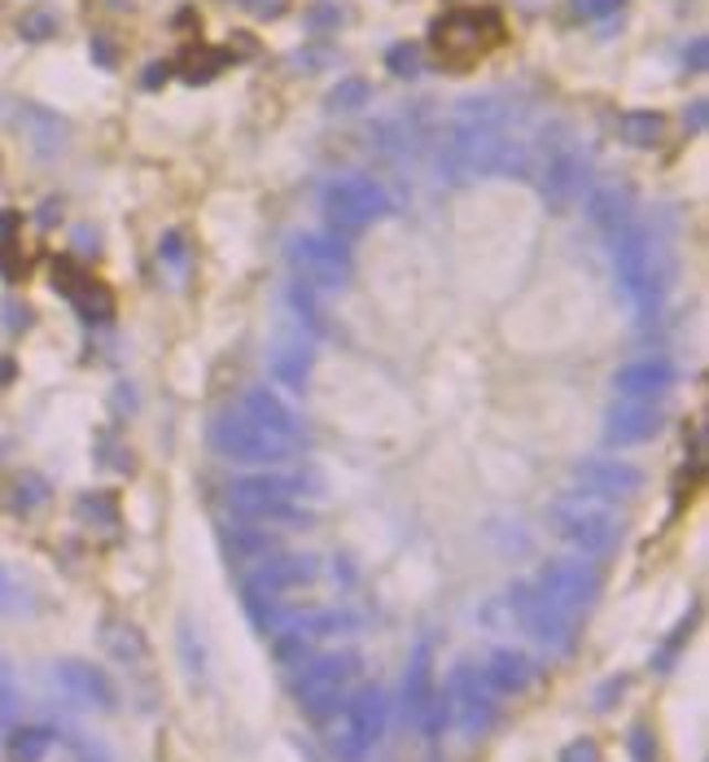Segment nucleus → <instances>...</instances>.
I'll return each mask as SVG.
<instances>
[{
    "mask_svg": "<svg viewBox=\"0 0 709 762\" xmlns=\"http://www.w3.org/2000/svg\"><path fill=\"white\" fill-rule=\"evenodd\" d=\"M539 140L517 110L490 93L465 97L438 136V176L465 184L477 176H530Z\"/></svg>",
    "mask_w": 709,
    "mask_h": 762,
    "instance_id": "1",
    "label": "nucleus"
},
{
    "mask_svg": "<svg viewBox=\"0 0 709 762\" xmlns=\"http://www.w3.org/2000/svg\"><path fill=\"white\" fill-rule=\"evenodd\" d=\"M609 246H613L617 281L631 294V303L639 311H657L662 298H666V289H670V254L662 246V237L648 224L631 220L626 229H617L609 237Z\"/></svg>",
    "mask_w": 709,
    "mask_h": 762,
    "instance_id": "2",
    "label": "nucleus"
},
{
    "mask_svg": "<svg viewBox=\"0 0 709 762\" xmlns=\"http://www.w3.org/2000/svg\"><path fill=\"white\" fill-rule=\"evenodd\" d=\"M303 496H320L316 478L307 474H258L236 478L229 487V508L245 521H276V526H311V512L303 508Z\"/></svg>",
    "mask_w": 709,
    "mask_h": 762,
    "instance_id": "3",
    "label": "nucleus"
},
{
    "mask_svg": "<svg viewBox=\"0 0 709 762\" xmlns=\"http://www.w3.org/2000/svg\"><path fill=\"white\" fill-rule=\"evenodd\" d=\"M548 521H552V530H557L570 548H579V552H588V557L613 552L617 539H622V512L613 508V500H600V496H588V491H565V496H557V500L548 505Z\"/></svg>",
    "mask_w": 709,
    "mask_h": 762,
    "instance_id": "4",
    "label": "nucleus"
},
{
    "mask_svg": "<svg viewBox=\"0 0 709 762\" xmlns=\"http://www.w3.org/2000/svg\"><path fill=\"white\" fill-rule=\"evenodd\" d=\"M504 40V18L495 9H452L430 27V49L443 66L469 71Z\"/></svg>",
    "mask_w": 709,
    "mask_h": 762,
    "instance_id": "5",
    "label": "nucleus"
},
{
    "mask_svg": "<svg viewBox=\"0 0 709 762\" xmlns=\"http://www.w3.org/2000/svg\"><path fill=\"white\" fill-rule=\"evenodd\" d=\"M320 207H325L329 233L338 242H347V237L372 229L377 220L390 215V193L372 176H334L320 193Z\"/></svg>",
    "mask_w": 709,
    "mask_h": 762,
    "instance_id": "6",
    "label": "nucleus"
},
{
    "mask_svg": "<svg viewBox=\"0 0 709 762\" xmlns=\"http://www.w3.org/2000/svg\"><path fill=\"white\" fill-rule=\"evenodd\" d=\"M354 679H359V657L354 653H320V657H307V666L294 684V697H298L307 719L325 723L347 706V692H351Z\"/></svg>",
    "mask_w": 709,
    "mask_h": 762,
    "instance_id": "7",
    "label": "nucleus"
},
{
    "mask_svg": "<svg viewBox=\"0 0 709 762\" xmlns=\"http://www.w3.org/2000/svg\"><path fill=\"white\" fill-rule=\"evenodd\" d=\"M499 605L508 610V623H517L530 639H539L548 653H570L574 639H579V627H574V614L557 610L543 592H535V583H512Z\"/></svg>",
    "mask_w": 709,
    "mask_h": 762,
    "instance_id": "8",
    "label": "nucleus"
},
{
    "mask_svg": "<svg viewBox=\"0 0 709 762\" xmlns=\"http://www.w3.org/2000/svg\"><path fill=\"white\" fill-rule=\"evenodd\" d=\"M285 258L294 267V281H303L311 289L338 294L351 285V251L334 233H294L285 246Z\"/></svg>",
    "mask_w": 709,
    "mask_h": 762,
    "instance_id": "9",
    "label": "nucleus"
},
{
    "mask_svg": "<svg viewBox=\"0 0 709 762\" xmlns=\"http://www.w3.org/2000/svg\"><path fill=\"white\" fill-rule=\"evenodd\" d=\"M535 184H539V198L552 207V211H570L591 184V158L570 145V140H557L552 149L539 145V158H535Z\"/></svg>",
    "mask_w": 709,
    "mask_h": 762,
    "instance_id": "10",
    "label": "nucleus"
},
{
    "mask_svg": "<svg viewBox=\"0 0 709 762\" xmlns=\"http://www.w3.org/2000/svg\"><path fill=\"white\" fill-rule=\"evenodd\" d=\"M211 447L224 461H236V465H285L294 456V443L272 438L245 412H220L211 421Z\"/></svg>",
    "mask_w": 709,
    "mask_h": 762,
    "instance_id": "11",
    "label": "nucleus"
},
{
    "mask_svg": "<svg viewBox=\"0 0 709 762\" xmlns=\"http://www.w3.org/2000/svg\"><path fill=\"white\" fill-rule=\"evenodd\" d=\"M385 692L381 688H363L342 706V719L334 723V754L342 762H363L385 737Z\"/></svg>",
    "mask_w": 709,
    "mask_h": 762,
    "instance_id": "12",
    "label": "nucleus"
},
{
    "mask_svg": "<svg viewBox=\"0 0 709 762\" xmlns=\"http://www.w3.org/2000/svg\"><path fill=\"white\" fill-rule=\"evenodd\" d=\"M535 592H543L557 610L579 618L583 610H591L600 601V574H595V565L579 561V557H552V561L539 565Z\"/></svg>",
    "mask_w": 709,
    "mask_h": 762,
    "instance_id": "13",
    "label": "nucleus"
},
{
    "mask_svg": "<svg viewBox=\"0 0 709 762\" xmlns=\"http://www.w3.org/2000/svg\"><path fill=\"white\" fill-rule=\"evenodd\" d=\"M447 701H452V715H456L465 737H486L495 728V719H499V697L490 692V684L482 679V670L473 662H461L452 670Z\"/></svg>",
    "mask_w": 709,
    "mask_h": 762,
    "instance_id": "14",
    "label": "nucleus"
},
{
    "mask_svg": "<svg viewBox=\"0 0 709 762\" xmlns=\"http://www.w3.org/2000/svg\"><path fill=\"white\" fill-rule=\"evenodd\" d=\"M320 579V561L311 552H272L245 574V596H285Z\"/></svg>",
    "mask_w": 709,
    "mask_h": 762,
    "instance_id": "15",
    "label": "nucleus"
},
{
    "mask_svg": "<svg viewBox=\"0 0 709 762\" xmlns=\"http://www.w3.org/2000/svg\"><path fill=\"white\" fill-rule=\"evenodd\" d=\"M570 474L579 483L574 491H588V496H600V500H631L644 487V474L626 461H613V456H588Z\"/></svg>",
    "mask_w": 709,
    "mask_h": 762,
    "instance_id": "16",
    "label": "nucleus"
},
{
    "mask_svg": "<svg viewBox=\"0 0 709 762\" xmlns=\"http://www.w3.org/2000/svg\"><path fill=\"white\" fill-rule=\"evenodd\" d=\"M53 679L62 684V692L71 697V701H80V706H88V710H115V684H110V675L102 670V666H93V662H80V657H66V662H57L53 666Z\"/></svg>",
    "mask_w": 709,
    "mask_h": 762,
    "instance_id": "17",
    "label": "nucleus"
},
{
    "mask_svg": "<svg viewBox=\"0 0 709 762\" xmlns=\"http://www.w3.org/2000/svg\"><path fill=\"white\" fill-rule=\"evenodd\" d=\"M241 412L258 425V430H267L272 438H285V443H303V421L294 416V408L276 394V390H267V385H250L245 390V403H241Z\"/></svg>",
    "mask_w": 709,
    "mask_h": 762,
    "instance_id": "18",
    "label": "nucleus"
},
{
    "mask_svg": "<svg viewBox=\"0 0 709 762\" xmlns=\"http://www.w3.org/2000/svg\"><path fill=\"white\" fill-rule=\"evenodd\" d=\"M311 364H316V347H311L307 334H281L267 347V373H272V381L289 385V390H303L307 385Z\"/></svg>",
    "mask_w": 709,
    "mask_h": 762,
    "instance_id": "19",
    "label": "nucleus"
},
{
    "mask_svg": "<svg viewBox=\"0 0 709 762\" xmlns=\"http://www.w3.org/2000/svg\"><path fill=\"white\" fill-rule=\"evenodd\" d=\"M662 430V412L644 399H626L617 403L609 416H604V443L609 447H631V443H644Z\"/></svg>",
    "mask_w": 709,
    "mask_h": 762,
    "instance_id": "20",
    "label": "nucleus"
},
{
    "mask_svg": "<svg viewBox=\"0 0 709 762\" xmlns=\"http://www.w3.org/2000/svg\"><path fill=\"white\" fill-rule=\"evenodd\" d=\"M675 385V364L670 360H631V364H622L617 373H613V390L622 394V399H653V394H662V390H670Z\"/></svg>",
    "mask_w": 709,
    "mask_h": 762,
    "instance_id": "21",
    "label": "nucleus"
},
{
    "mask_svg": "<svg viewBox=\"0 0 709 762\" xmlns=\"http://www.w3.org/2000/svg\"><path fill=\"white\" fill-rule=\"evenodd\" d=\"M482 679L490 684L495 697H521L530 684H535V662L526 653H512V648H495L482 666Z\"/></svg>",
    "mask_w": 709,
    "mask_h": 762,
    "instance_id": "22",
    "label": "nucleus"
},
{
    "mask_svg": "<svg viewBox=\"0 0 709 762\" xmlns=\"http://www.w3.org/2000/svg\"><path fill=\"white\" fill-rule=\"evenodd\" d=\"M57 289H66V298L75 303V311L84 316V320H106L110 311H115V298H110V289L106 285H97L93 276H84V272H75L71 263H57Z\"/></svg>",
    "mask_w": 709,
    "mask_h": 762,
    "instance_id": "23",
    "label": "nucleus"
},
{
    "mask_svg": "<svg viewBox=\"0 0 709 762\" xmlns=\"http://www.w3.org/2000/svg\"><path fill=\"white\" fill-rule=\"evenodd\" d=\"M430 697H434V644L421 639L408 662V675H403V715L416 723L421 710L430 706Z\"/></svg>",
    "mask_w": 709,
    "mask_h": 762,
    "instance_id": "24",
    "label": "nucleus"
},
{
    "mask_svg": "<svg viewBox=\"0 0 709 762\" xmlns=\"http://www.w3.org/2000/svg\"><path fill=\"white\" fill-rule=\"evenodd\" d=\"M588 215L604 237H613L617 229H626L635 220V198H631L626 184H600L588 198Z\"/></svg>",
    "mask_w": 709,
    "mask_h": 762,
    "instance_id": "25",
    "label": "nucleus"
},
{
    "mask_svg": "<svg viewBox=\"0 0 709 762\" xmlns=\"http://www.w3.org/2000/svg\"><path fill=\"white\" fill-rule=\"evenodd\" d=\"M18 124H22V131L31 136V145H35L40 154L66 149V119H57L53 110H44V106H22V110H18Z\"/></svg>",
    "mask_w": 709,
    "mask_h": 762,
    "instance_id": "26",
    "label": "nucleus"
},
{
    "mask_svg": "<svg viewBox=\"0 0 709 762\" xmlns=\"http://www.w3.org/2000/svg\"><path fill=\"white\" fill-rule=\"evenodd\" d=\"M617 131L631 149H657L666 140V119L657 110H631V115H622Z\"/></svg>",
    "mask_w": 709,
    "mask_h": 762,
    "instance_id": "27",
    "label": "nucleus"
},
{
    "mask_svg": "<svg viewBox=\"0 0 709 762\" xmlns=\"http://www.w3.org/2000/svg\"><path fill=\"white\" fill-rule=\"evenodd\" d=\"M4 750H9V762H44V754L53 750V732L49 728H13Z\"/></svg>",
    "mask_w": 709,
    "mask_h": 762,
    "instance_id": "28",
    "label": "nucleus"
},
{
    "mask_svg": "<svg viewBox=\"0 0 709 762\" xmlns=\"http://www.w3.org/2000/svg\"><path fill=\"white\" fill-rule=\"evenodd\" d=\"M102 639H106V648L115 653L123 666H140V662L149 657V644H145V635L136 632L131 623H115V627H106V635H102Z\"/></svg>",
    "mask_w": 709,
    "mask_h": 762,
    "instance_id": "29",
    "label": "nucleus"
},
{
    "mask_svg": "<svg viewBox=\"0 0 709 762\" xmlns=\"http://www.w3.org/2000/svg\"><path fill=\"white\" fill-rule=\"evenodd\" d=\"M272 653H276L281 666H303V662L311 657V635L303 632V623L294 618L289 627L272 632Z\"/></svg>",
    "mask_w": 709,
    "mask_h": 762,
    "instance_id": "30",
    "label": "nucleus"
},
{
    "mask_svg": "<svg viewBox=\"0 0 709 762\" xmlns=\"http://www.w3.org/2000/svg\"><path fill=\"white\" fill-rule=\"evenodd\" d=\"M298 623H303V632L311 635V639H329V635H354L359 632V618L347 614V610H320V614H307V618H298Z\"/></svg>",
    "mask_w": 709,
    "mask_h": 762,
    "instance_id": "31",
    "label": "nucleus"
},
{
    "mask_svg": "<svg viewBox=\"0 0 709 762\" xmlns=\"http://www.w3.org/2000/svg\"><path fill=\"white\" fill-rule=\"evenodd\" d=\"M289 303H294V316L311 329V334H325L329 329V320H325V307L316 303V289L311 285H303V281H294L289 285Z\"/></svg>",
    "mask_w": 709,
    "mask_h": 762,
    "instance_id": "32",
    "label": "nucleus"
},
{
    "mask_svg": "<svg viewBox=\"0 0 709 762\" xmlns=\"http://www.w3.org/2000/svg\"><path fill=\"white\" fill-rule=\"evenodd\" d=\"M44 500H49V483L35 478V474H22V478L9 487V508H13V512H35Z\"/></svg>",
    "mask_w": 709,
    "mask_h": 762,
    "instance_id": "33",
    "label": "nucleus"
},
{
    "mask_svg": "<svg viewBox=\"0 0 709 762\" xmlns=\"http://www.w3.org/2000/svg\"><path fill=\"white\" fill-rule=\"evenodd\" d=\"M447 719H452V701H447V692H438V688H434V697H430V706L421 710L416 728H421L430 741H438V737H443V728H447Z\"/></svg>",
    "mask_w": 709,
    "mask_h": 762,
    "instance_id": "34",
    "label": "nucleus"
},
{
    "mask_svg": "<svg viewBox=\"0 0 709 762\" xmlns=\"http://www.w3.org/2000/svg\"><path fill=\"white\" fill-rule=\"evenodd\" d=\"M75 512H80V521H88V526H115L118 521V505L110 500V496H102V491L80 496Z\"/></svg>",
    "mask_w": 709,
    "mask_h": 762,
    "instance_id": "35",
    "label": "nucleus"
},
{
    "mask_svg": "<svg viewBox=\"0 0 709 762\" xmlns=\"http://www.w3.org/2000/svg\"><path fill=\"white\" fill-rule=\"evenodd\" d=\"M224 543H229V557H258V552H267L272 548V535L267 530H233V535H224Z\"/></svg>",
    "mask_w": 709,
    "mask_h": 762,
    "instance_id": "36",
    "label": "nucleus"
},
{
    "mask_svg": "<svg viewBox=\"0 0 709 762\" xmlns=\"http://www.w3.org/2000/svg\"><path fill=\"white\" fill-rule=\"evenodd\" d=\"M363 102H372L368 80H342V84L329 93V110H359Z\"/></svg>",
    "mask_w": 709,
    "mask_h": 762,
    "instance_id": "37",
    "label": "nucleus"
},
{
    "mask_svg": "<svg viewBox=\"0 0 709 762\" xmlns=\"http://www.w3.org/2000/svg\"><path fill=\"white\" fill-rule=\"evenodd\" d=\"M13 710H18V684H13V670H9V662L0 657V732L9 728Z\"/></svg>",
    "mask_w": 709,
    "mask_h": 762,
    "instance_id": "38",
    "label": "nucleus"
},
{
    "mask_svg": "<svg viewBox=\"0 0 709 762\" xmlns=\"http://www.w3.org/2000/svg\"><path fill=\"white\" fill-rule=\"evenodd\" d=\"M385 66L394 71V75H416L421 71V53H416V44H394L390 53H385Z\"/></svg>",
    "mask_w": 709,
    "mask_h": 762,
    "instance_id": "39",
    "label": "nucleus"
},
{
    "mask_svg": "<svg viewBox=\"0 0 709 762\" xmlns=\"http://www.w3.org/2000/svg\"><path fill=\"white\" fill-rule=\"evenodd\" d=\"M180 653H184V670H189V679H202V675H207V653H202V648L193 653V627H189V623L180 627Z\"/></svg>",
    "mask_w": 709,
    "mask_h": 762,
    "instance_id": "40",
    "label": "nucleus"
},
{
    "mask_svg": "<svg viewBox=\"0 0 709 762\" xmlns=\"http://www.w3.org/2000/svg\"><path fill=\"white\" fill-rule=\"evenodd\" d=\"M561 762H600V745L591 737H579V741H570L561 750Z\"/></svg>",
    "mask_w": 709,
    "mask_h": 762,
    "instance_id": "41",
    "label": "nucleus"
},
{
    "mask_svg": "<svg viewBox=\"0 0 709 762\" xmlns=\"http://www.w3.org/2000/svg\"><path fill=\"white\" fill-rule=\"evenodd\" d=\"M13 610H22V592H18V583L9 579V570L0 565V614H13Z\"/></svg>",
    "mask_w": 709,
    "mask_h": 762,
    "instance_id": "42",
    "label": "nucleus"
},
{
    "mask_svg": "<svg viewBox=\"0 0 709 762\" xmlns=\"http://www.w3.org/2000/svg\"><path fill=\"white\" fill-rule=\"evenodd\" d=\"M53 27H57V22H53L49 13H31V18L22 22V35H27V40H44V35H53Z\"/></svg>",
    "mask_w": 709,
    "mask_h": 762,
    "instance_id": "43",
    "label": "nucleus"
},
{
    "mask_svg": "<svg viewBox=\"0 0 709 762\" xmlns=\"http://www.w3.org/2000/svg\"><path fill=\"white\" fill-rule=\"evenodd\" d=\"M574 9H579L583 18H609V13L622 9V0H574Z\"/></svg>",
    "mask_w": 709,
    "mask_h": 762,
    "instance_id": "44",
    "label": "nucleus"
},
{
    "mask_svg": "<svg viewBox=\"0 0 709 762\" xmlns=\"http://www.w3.org/2000/svg\"><path fill=\"white\" fill-rule=\"evenodd\" d=\"M706 62H709V44H706V35H697V40L688 44V71H692V75H701V71H706Z\"/></svg>",
    "mask_w": 709,
    "mask_h": 762,
    "instance_id": "45",
    "label": "nucleus"
},
{
    "mask_svg": "<svg viewBox=\"0 0 709 762\" xmlns=\"http://www.w3.org/2000/svg\"><path fill=\"white\" fill-rule=\"evenodd\" d=\"M631 750H635V759L639 762H653V754H657V745H653V737H648L644 728L631 732Z\"/></svg>",
    "mask_w": 709,
    "mask_h": 762,
    "instance_id": "46",
    "label": "nucleus"
},
{
    "mask_svg": "<svg viewBox=\"0 0 709 762\" xmlns=\"http://www.w3.org/2000/svg\"><path fill=\"white\" fill-rule=\"evenodd\" d=\"M162 254H167L171 263H184V237H180V233H171V237H162Z\"/></svg>",
    "mask_w": 709,
    "mask_h": 762,
    "instance_id": "47",
    "label": "nucleus"
},
{
    "mask_svg": "<svg viewBox=\"0 0 709 762\" xmlns=\"http://www.w3.org/2000/svg\"><path fill=\"white\" fill-rule=\"evenodd\" d=\"M93 57H97V62H102V66H115V44H110V40H102V35H97V40H93Z\"/></svg>",
    "mask_w": 709,
    "mask_h": 762,
    "instance_id": "48",
    "label": "nucleus"
},
{
    "mask_svg": "<svg viewBox=\"0 0 709 762\" xmlns=\"http://www.w3.org/2000/svg\"><path fill=\"white\" fill-rule=\"evenodd\" d=\"M706 119H709L706 102H692V110H688V131H706Z\"/></svg>",
    "mask_w": 709,
    "mask_h": 762,
    "instance_id": "49",
    "label": "nucleus"
},
{
    "mask_svg": "<svg viewBox=\"0 0 709 762\" xmlns=\"http://www.w3.org/2000/svg\"><path fill=\"white\" fill-rule=\"evenodd\" d=\"M158 80H167V66H162V62H154V71H149V75H145V84H149V88H154V84H158Z\"/></svg>",
    "mask_w": 709,
    "mask_h": 762,
    "instance_id": "50",
    "label": "nucleus"
},
{
    "mask_svg": "<svg viewBox=\"0 0 709 762\" xmlns=\"http://www.w3.org/2000/svg\"><path fill=\"white\" fill-rule=\"evenodd\" d=\"M115 4H123V0H115Z\"/></svg>",
    "mask_w": 709,
    "mask_h": 762,
    "instance_id": "51",
    "label": "nucleus"
}]
</instances>
